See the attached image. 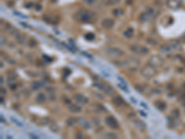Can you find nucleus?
I'll return each mask as SVG.
<instances>
[{
  "mask_svg": "<svg viewBox=\"0 0 185 139\" xmlns=\"http://www.w3.org/2000/svg\"><path fill=\"white\" fill-rule=\"evenodd\" d=\"M77 21L81 22H92V18H93V15L92 13H90L89 11L86 10H80L76 13L75 15Z\"/></svg>",
  "mask_w": 185,
  "mask_h": 139,
  "instance_id": "1",
  "label": "nucleus"
},
{
  "mask_svg": "<svg viewBox=\"0 0 185 139\" xmlns=\"http://www.w3.org/2000/svg\"><path fill=\"white\" fill-rule=\"evenodd\" d=\"M94 86L97 87L99 90L105 92L107 95L108 96H114L115 95V90L113 89L112 86H110L109 84H107L105 83H102V82H99V83H94Z\"/></svg>",
  "mask_w": 185,
  "mask_h": 139,
  "instance_id": "2",
  "label": "nucleus"
},
{
  "mask_svg": "<svg viewBox=\"0 0 185 139\" xmlns=\"http://www.w3.org/2000/svg\"><path fill=\"white\" fill-rule=\"evenodd\" d=\"M157 74V70L152 65H146L142 69V75L145 78H152Z\"/></svg>",
  "mask_w": 185,
  "mask_h": 139,
  "instance_id": "3",
  "label": "nucleus"
},
{
  "mask_svg": "<svg viewBox=\"0 0 185 139\" xmlns=\"http://www.w3.org/2000/svg\"><path fill=\"white\" fill-rule=\"evenodd\" d=\"M106 53L110 57V58H120L121 57L124 52L122 50H121L120 48H117V47H109L107 48L106 50Z\"/></svg>",
  "mask_w": 185,
  "mask_h": 139,
  "instance_id": "4",
  "label": "nucleus"
},
{
  "mask_svg": "<svg viewBox=\"0 0 185 139\" xmlns=\"http://www.w3.org/2000/svg\"><path fill=\"white\" fill-rule=\"evenodd\" d=\"M113 103H114V105H116L117 107H119V108H128L129 105H128V103L125 101V99L120 96H116L114 98H113Z\"/></svg>",
  "mask_w": 185,
  "mask_h": 139,
  "instance_id": "5",
  "label": "nucleus"
},
{
  "mask_svg": "<svg viewBox=\"0 0 185 139\" xmlns=\"http://www.w3.org/2000/svg\"><path fill=\"white\" fill-rule=\"evenodd\" d=\"M106 124H107V126H109L112 129H117V128H119V126H120L119 121H117V119L115 117H113L112 115L107 116L106 118Z\"/></svg>",
  "mask_w": 185,
  "mask_h": 139,
  "instance_id": "6",
  "label": "nucleus"
},
{
  "mask_svg": "<svg viewBox=\"0 0 185 139\" xmlns=\"http://www.w3.org/2000/svg\"><path fill=\"white\" fill-rule=\"evenodd\" d=\"M155 14L154 12V9L153 8H149L147 9L146 11L143 12L140 16H139V20L141 22H147L151 19V17H152L153 15Z\"/></svg>",
  "mask_w": 185,
  "mask_h": 139,
  "instance_id": "7",
  "label": "nucleus"
},
{
  "mask_svg": "<svg viewBox=\"0 0 185 139\" xmlns=\"http://www.w3.org/2000/svg\"><path fill=\"white\" fill-rule=\"evenodd\" d=\"M130 50L135 52L137 54H141V55H144L148 53V49L144 46H137V45H134L130 46Z\"/></svg>",
  "mask_w": 185,
  "mask_h": 139,
  "instance_id": "8",
  "label": "nucleus"
},
{
  "mask_svg": "<svg viewBox=\"0 0 185 139\" xmlns=\"http://www.w3.org/2000/svg\"><path fill=\"white\" fill-rule=\"evenodd\" d=\"M163 62H164L163 59L161 58L157 57V56H154V57H152L149 59V64L154 66V67L155 66H160V65L163 64Z\"/></svg>",
  "mask_w": 185,
  "mask_h": 139,
  "instance_id": "9",
  "label": "nucleus"
},
{
  "mask_svg": "<svg viewBox=\"0 0 185 139\" xmlns=\"http://www.w3.org/2000/svg\"><path fill=\"white\" fill-rule=\"evenodd\" d=\"M114 24H115L114 20H112L110 18L104 19L102 21V22H101V25H102V27H104L105 29H110L114 26Z\"/></svg>",
  "mask_w": 185,
  "mask_h": 139,
  "instance_id": "10",
  "label": "nucleus"
},
{
  "mask_svg": "<svg viewBox=\"0 0 185 139\" xmlns=\"http://www.w3.org/2000/svg\"><path fill=\"white\" fill-rule=\"evenodd\" d=\"M44 20L48 22V23H52V24H58L59 20L57 18L56 16H50V15H46L44 16Z\"/></svg>",
  "mask_w": 185,
  "mask_h": 139,
  "instance_id": "11",
  "label": "nucleus"
},
{
  "mask_svg": "<svg viewBox=\"0 0 185 139\" xmlns=\"http://www.w3.org/2000/svg\"><path fill=\"white\" fill-rule=\"evenodd\" d=\"M74 99L77 101V103H80V104H87L88 103V98L85 97L84 96L81 95V94L74 95Z\"/></svg>",
  "mask_w": 185,
  "mask_h": 139,
  "instance_id": "12",
  "label": "nucleus"
},
{
  "mask_svg": "<svg viewBox=\"0 0 185 139\" xmlns=\"http://www.w3.org/2000/svg\"><path fill=\"white\" fill-rule=\"evenodd\" d=\"M77 123L81 126H82L83 128H85V129H89L91 127V124L89 123L87 120H85L84 118H79V119H77Z\"/></svg>",
  "mask_w": 185,
  "mask_h": 139,
  "instance_id": "13",
  "label": "nucleus"
},
{
  "mask_svg": "<svg viewBox=\"0 0 185 139\" xmlns=\"http://www.w3.org/2000/svg\"><path fill=\"white\" fill-rule=\"evenodd\" d=\"M180 5H181L180 0H169L167 1V6L171 8H178L180 7Z\"/></svg>",
  "mask_w": 185,
  "mask_h": 139,
  "instance_id": "14",
  "label": "nucleus"
},
{
  "mask_svg": "<svg viewBox=\"0 0 185 139\" xmlns=\"http://www.w3.org/2000/svg\"><path fill=\"white\" fill-rule=\"evenodd\" d=\"M134 124H135V126L139 129V130H141V131H144L145 128H146V125H145V124L144 123L143 120H139V119H136V120H134Z\"/></svg>",
  "mask_w": 185,
  "mask_h": 139,
  "instance_id": "15",
  "label": "nucleus"
},
{
  "mask_svg": "<svg viewBox=\"0 0 185 139\" xmlns=\"http://www.w3.org/2000/svg\"><path fill=\"white\" fill-rule=\"evenodd\" d=\"M69 110L73 112V113H78V112H81V109L80 106H78L77 104H71L70 107H69Z\"/></svg>",
  "mask_w": 185,
  "mask_h": 139,
  "instance_id": "16",
  "label": "nucleus"
},
{
  "mask_svg": "<svg viewBox=\"0 0 185 139\" xmlns=\"http://www.w3.org/2000/svg\"><path fill=\"white\" fill-rule=\"evenodd\" d=\"M7 26H8V27H6V30H7L10 34H12V36H17V34H19L18 30H17L16 28H14L12 25L7 24Z\"/></svg>",
  "mask_w": 185,
  "mask_h": 139,
  "instance_id": "17",
  "label": "nucleus"
},
{
  "mask_svg": "<svg viewBox=\"0 0 185 139\" xmlns=\"http://www.w3.org/2000/svg\"><path fill=\"white\" fill-rule=\"evenodd\" d=\"M155 106H156V108H157V110H164L166 109V107H167L166 103H165L164 101H162V100L157 101V102L155 103Z\"/></svg>",
  "mask_w": 185,
  "mask_h": 139,
  "instance_id": "18",
  "label": "nucleus"
},
{
  "mask_svg": "<svg viewBox=\"0 0 185 139\" xmlns=\"http://www.w3.org/2000/svg\"><path fill=\"white\" fill-rule=\"evenodd\" d=\"M46 98L47 97H46V96L44 93H40V94L37 95L35 100L37 101V103H45L46 101Z\"/></svg>",
  "mask_w": 185,
  "mask_h": 139,
  "instance_id": "19",
  "label": "nucleus"
},
{
  "mask_svg": "<svg viewBox=\"0 0 185 139\" xmlns=\"http://www.w3.org/2000/svg\"><path fill=\"white\" fill-rule=\"evenodd\" d=\"M133 32H134V30H133L131 27H130V28H128L126 31H124V32H123V36H124L125 37H127V38H130V37H131V36H132Z\"/></svg>",
  "mask_w": 185,
  "mask_h": 139,
  "instance_id": "20",
  "label": "nucleus"
},
{
  "mask_svg": "<svg viewBox=\"0 0 185 139\" xmlns=\"http://www.w3.org/2000/svg\"><path fill=\"white\" fill-rule=\"evenodd\" d=\"M41 87H42V83H41L40 82H38V81H35V82L31 83V88L35 90V91L40 89Z\"/></svg>",
  "mask_w": 185,
  "mask_h": 139,
  "instance_id": "21",
  "label": "nucleus"
},
{
  "mask_svg": "<svg viewBox=\"0 0 185 139\" xmlns=\"http://www.w3.org/2000/svg\"><path fill=\"white\" fill-rule=\"evenodd\" d=\"M122 14H123V10L121 9V8H116V9L113 10V15H114L115 17H120V16H121Z\"/></svg>",
  "mask_w": 185,
  "mask_h": 139,
  "instance_id": "22",
  "label": "nucleus"
},
{
  "mask_svg": "<svg viewBox=\"0 0 185 139\" xmlns=\"http://www.w3.org/2000/svg\"><path fill=\"white\" fill-rule=\"evenodd\" d=\"M77 123V119H73V118H70L67 120V124H68L69 126H72L74 125V124Z\"/></svg>",
  "mask_w": 185,
  "mask_h": 139,
  "instance_id": "23",
  "label": "nucleus"
},
{
  "mask_svg": "<svg viewBox=\"0 0 185 139\" xmlns=\"http://www.w3.org/2000/svg\"><path fill=\"white\" fill-rule=\"evenodd\" d=\"M121 0H107V5L108 6H114V5H117L120 3Z\"/></svg>",
  "mask_w": 185,
  "mask_h": 139,
  "instance_id": "24",
  "label": "nucleus"
},
{
  "mask_svg": "<svg viewBox=\"0 0 185 139\" xmlns=\"http://www.w3.org/2000/svg\"><path fill=\"white\" fill-rule=\"evenodd\" d=\"M17 39H18V41L21 43V44H23V42H26V38L24 36H22V34H17Z\"/></svg>",
  "mask_w": 185,
  "mask_h": 139,
  "instance_id": "25",
  "label": "nucleus"
},
{
  "mask_svg": "<svg viewBox=\"0 0 185 139\" xmlns=\"http://www.w3.org/2000/svg\"><path fill=\"white\" fill-rule=\"evenodd\" d=\"M10 120H11V121H13V123H14L16 125L21 126V127H22V126H23V124L21 123V121H19L18 120H17L16 118H14V117H10Z\"/></svg>",
  "mask_w": 185,
  "mask_h": 139,
  "instance_id": "26",
  "label": "nucleus"
},
{
  "mask_svg": "<svg viewBox=\"0 0 185 139\" xmlns=\"http://www.w3.org/2000/svg\"><path fill=\"white\" fill-rule=\"evenodd\" d=\"M84 37H85V39L88 40V41H92V40L94 39V34L92 33V32H89V33L85 34V36H84Z\"/></svg>",
  "mask_w": 185,
  "mask_h": 139,
  "instance_id": "27",
  "label": "nucleus"
},
{
  "mask_svg": "<svg viewBox=\"0 0 185 139\" xmlns=\"http://www.w3.org/2000/svg\"><path fill=\"white\" fill-rule=\"evenodd\" d=\"M117 86H119L121 89H122L123 91L129 93V89H128V87H127V85H125V84H123V83H119V84H117Z\"/></svg>",
  "mask_w": 185,
  "mask_h": 139,
  "instance_id": "28",
  "label": "nucleus"
},
{
  "mask_svg": "<svg viewBox=\"0 0 185 139\" xmlns=\"http://www.w3.org/2000/svg\"><path fill=\"white\" fill-rule=\"evenodd\" d=\"M103 136H104V137H107V138H117V134H110V133H107V134H104Z\"/></svg>",
  "mask_w": 185,
  "mask_h": 139,
  "instance_id": "29",
  "label": "nucleus"
},
{
  "mask_svg": "<svg viewBox=\"0 0 185 139\" xmlns=\"http://www.w3.org/2000/svg\"><path fill=\"white\" fill-rule=\"evenodd\" d=\"M84 2H85L87 5H89V6H92L93 4L95 3V0H84Z\"/></svg>",
  "mask_w": 185,
  "mask_h": 139,
  "instance_id": "30",
  "label": "nucleus"
},
{
  "mask_svg": "<svg viewBox=\"0 0 185 139\" xmlns=\"http://www.w3.org/2000/svg\"><path fill=\"white\" fill-rule=\"evenodd\" d=\"M141 105H142V107H144V108L145 110H149V109H148V106L146 105L145 103H144V102H141Z\"/></svg>",
  "mask_w": 185,
  "mask_h": 139,
  "instance_id": "31",
  "label": "nucleus"
},
{
  "mask_svg": "<svg viewBox=\"0 0 185 139\" xmlns=\"http://www.w3.org/2000/svg\"><path fill=\"white\" fill-rule=\"evenodd\" d=\"M30 135H31V137H33V138H37V139L39 138V136H38V135H36V134H30Z\"/></svg>",
  "mask_w": 185,
  "mask_h": 139,
  "instance_id": "32",
  "label": "nucleus"
},
{
  "mask_svg": "<svg viewBox=\"0 0 185 139\" xmlns=\"http://www.w3.org/2000/svg\"><path fill=\"white\" fill-rule=\"evenodd\" d=\"M130 100H132V102H133L134 104H137V101L135 100V98H134V97H130Z\"/></svg>",
  "mask_w": 185,
  "mask_h": 139,
  "instance_id": "33",
  "label": "nucleus"
},
{
  "mask_svg": "<svg viewBox=\"0 0 185 139\" xmlns=\"http://www.w3.org/2000/svg\"><path fill=\"white\" fill-rule=\"evenodd\" d=\"M132 1H133V0H127L126 2H127V4L129 5V4H131V3H132Z\"/></svg>",
  "mask_w": 185,
  "mask_h": 139,
  "instance_id": "34",
  "label": "nucleus"
},
{
  "mask_svg": "<svg viewBox=\"0 0 185 139\" xmlns=\"http://www.w3.org/2000/svg\"><path fill=\"white\" fill-rule=\"evenodd\" d=\"M140 113L143 115V116H144V117H147V115L145 114V113H144V111H142V110H140Z\"/></svg>",
  "mask_w": 185,
  "mask_h": 139,
  "instance_id": "35",
  "label": "nucleus"
},
{
  "mask_svg": "<svg viewBox=\"0 0 185 139\" xmlns=\"http://www.w3.org/2000/svg\"><path fill=\"white\" fill-rule=\"evenodd\" d=\"M76 136H77V137H78V136H79V137H80V138H82V137H83V136H82V134H76Z\"/></svg>",
  "mask_w": 185,
  "mask_h": 139,
  "instance_id": "36",
  "label": "nucleus"
}]
</instances>
